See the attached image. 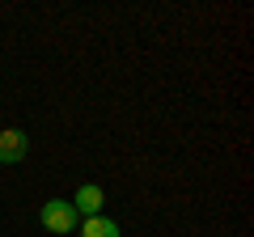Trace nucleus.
<instances>
[{
	"instance_id": "1",
	"label": "nucleus",
	"mask_w": 254,
	"mask_h": 237,
	"mask_svg": "<svg viewBox=\"0 0 254 237\" xmlns=\"http://www.w3.org/2000/svg\"><path fill=\"white\" fill-rule=\"evenodd\" d=\"M43 229H51V233H72L76 229V208L68 199H51V203H43Z\"/></svg>"
},
{
	"instance_id": "2",
	"label": "nucleus",
	"mask_w": 254,
	"mask_h": 237,
	"mask_svg": "<svg viewBox=\"0 0 254 237\" xmlns=\"http://www.w3.org/2000/svg\"><path fill=\"white\" fill-rule=\"evenodd\" d=\"M26 148H30L26 131H17V127H4V131H0V161H4V165L26 161Z\"/></svg>"
},
{
	"instance_id": "3",
	"label": "nucleus",
	"mask_w": 254,
	"mask_h": 237,
	"mask_svg": "<svg viewBox=\"0 0 254 237\" xmlns=\"http://www.w3.org/2000/svg\"><path fill=\"white\" fill-rule=\"evenodd\" d=\"M102 203H106V195H102V186H93V182H85L81 191H76V199H72V208H76V212H85V216H98V212H102Z\"/></svg>"
},
{
	"instance_id": "4",
	"label": "nucleus",
	"mask_w": 254,
	"mask_h": 237,
	"mask_svg": "<svg viewBox=\"0 0 254 237\" xmlns=\"http://www.w3.org/2000/svg\"><path fill=\"white\" fill-rule=\"evenodd\" d=\"M81 237H123V233H119L115 220H106V216H89V220L81 225Z\"/></svg>"
}]
</instances>
